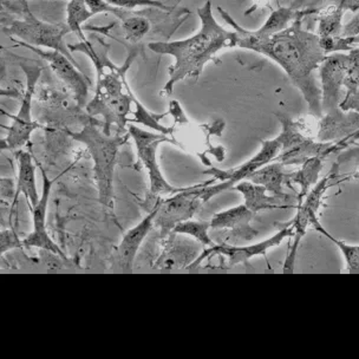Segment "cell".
I'll return each instance as SVG.
<instances>
[{
    "mask_svg": "<svg viewBox=\"0 0 359 359\" xmlns=\"http://www.w3.org/2000/svg\"><path fill=\"white\" fill-rule=\"evenodd\" d=\"M217 11L224 22L236 31L238 48L262 53L279 64L303 95L311 115L320 118L323 115L322 90L317 86L313 72L319 69L327 55L322 49L318 34L304 29L305 17L296 19L279 34L262 36L257 31L240 27L224 8H219Z\"/></svg>",
    "mask_w": 359,
    "mask_h": 359,
    "instance_id": "1",
    "label": "cell"
},
{
    "mask_svg": "<svg viewBox=\"0 0 359 359\" xmlns=\"http://www.w3.org/2000/svg\"><path fill=\"white\" fill-rule=\"evenodd\" d=\"M198 15L201 20V29L193 37L184 41H154L148 45L154 53L175 58L174 65L169 67V79L160 91L161 96L172 95L174 86L180 81L198 79L205 65L213 60L214 56L221 50L238 46L236 31H227L219 25L217 19L214 18L210 0H207L205 5L198 8Z\"/></svg>",
    "mask_w": 359,
    "mask_h": 359,
    "instance_id": "2",
    "label": "cell"
},
{
    "mask_svg": "<svg viewBox=\"0 0 359 359\" xmlns=\"http://www.w3.org/2000/svg\"><path fill=\"white\" fill-rule=\"evenodd\" d=\"M67 48L72 53H86L94 62L97 72L96 91L94 98L86 104V112L90 116L103 117L104 124L102 131L105 135H111L112 127L116 128V134L123 135L122 133L129 123L128 115L131 112V104H134L130 95L123 93L124 79H127V72L139 53V48L128 49L127 60L122 67H117L109 58V45L101 53L95 51L90 41L69 44Z\"/></svg>",
    "mask_w": 359,
    "mask_h": 359,
    "instance_id": "3",
    "label": "cell"
},
{
    "mask_svg": "<svg viewBox=\"0 0 359 359\" xmlns=\"http://www.w3.org/2000/svg\"><path fill=\"white\" fill-rule=\"evenodd\" d=\"M101 123V122H100ZM100 123H86L79 131H67L69 136L86 147L94 161V172L97 182L98 198L108 208L114 206V175L120 148L130 135H105L98 130Z\"/></svg>",
    "mask_w": 359,
    "mask_h": 359,
    "instance_id": "4",
    "label": "cell"
},
{
    "mask_svg": "<svg viewBox=\"0 0 359 359\" xmlns=\"http://www.w3.org/2000/svg\"><path fill=\"white\" fill-rule=\"evenodd\" d=\"M8 8L15 12V15H18L20 19H13L8 24L3 22V31L5 34L20 38V41L29 45L60 51L83 72L79 62L72 56L67 45L64 43V36L72 32L67 22L50 24L41 22L32 15L27 0H15V3L8 4Z\"/></svg>",
    "mask_w": 359,
    "mask_h": 359,
    "instance_id": "5",
    "label": "cell"
},
{
    "mask_svg": "<svg viewBox=\"0 0 359 359\" xmlns=\"http://www.w3.org/2000/svg\"><path fill=\"white\" fill-rule=\"evenodd\" d=\"M128 134L130 135L131 139L134 140L139 161L142 163L143 167L147 169L148 177H149V193L147 195L146 200L141 203L144 210L149 212L153 208L155 202L165 195H174L180 191L191 189L189 187H176L169 184L162 174L161 168L157 161V149L162 143L169 142L174 146H184L181 143L176 142L175 139L163 134L149 133L142 128L136 127L134 124H128Z\"/></svg>",
    "mask_w": 359,
    "mask_h": 359,
    "instance_id": "6",
    "label": "cell"
},
{
    "mask_svg": "<svg viewBox=\"0 0 359 359\" xmlns=\"http://www.w3.org/2000/svg\"><path fill=\"white\" fill-rule=\"evenodd\" d=\"M260 142H262V148L258 153L255 154V156L250 158L248 161L240 165L239 167L229 169V170L210 167V169L202 172V174H205V175L213 176L214 180H220V182L214 186L208 184L206 187L198 188L196 191H198V198H201L203 205L210 201L214 196H217L224 191H231L243 180L248 179L258 169L277 158L278 155L280 153V143L278 141L277 137L272 140H262Z\"/></svg>",
    "mask_w": 359,
    "mask_h": 359,
    "instance_id": "7",
    "label": "cell"
},
{
    "mask_svg": "<svg viewBox=\"0 0 359 359\" xmlns=\"http://www.w3.org/2000/svg\"><path fill=\"white\" fill-rule=\"evenodd\" d=\"M19 65L27 76V89L22 95V104L17 115H10L3 111L4 115L13 121L11 127L8 128V135L5 139L1 140V150H11L19 151L22 147L27 146L31 142V135L36 129L41 127V124L32 120L31 116V107L32 100L37 88L38 79L41 77L43 67L37 65H31L27 62H19Z\"/></svg>",
    "mask_w": 359,
    "mask_h": 359,
    "instance_id": "8",
    "label": "cell"
},
{
    "mask_svg": "<svg viewBox=\"0 0 359 359\" xmlns=\"http://www.w3.org/2000/svg\"><path fill=\"white\" fill-rule=\"evenodd\" d=\"M281 131L277 140L280 143V153L273 161L280 162L285 167L302 165L307 158L320 156L325 160L326 150L332 143L316 142L303 133V124L293 121L284 114H278Z\"/></svg>",
    "mask_w": 359,
    "mask_h": 359,
    "instance_id": "9",
    "label": "cell"
},
{
    "mask_svg": "<svg viewBox=\"0 0 359 359\" xmlns=\"http://www.w3.org/2000/svg\"><path fill=\"white\" fill-rule=\"evenodd\" d=\"M287 238H293V226L291 221L280 224V229L274 236L253 245L234 246L227 243H215L214 246L207 247L202 251L201 255H198V258L188 267V269H198V266L202 265L206 260H210V258L217 255L226 260V266L229 269L236 267L240 264L247 265L252 259L257 257H265L266 259V255L269 250L279 246Z\"/></svg>",
    "mask_w": 359,
    "mask_h": 359,
    "instance_id": "10",
    "label": "cell"
},
{
    "mask_svg": "<svg viewBox=\"0 0 359 359\" xmlns=\"http://www.w3.org/2000/svg\"><path fill=\"white\" fill-rule=\"evenodd\" d=\"M214 179L203 184H194L191 189L180 191L170 195L168 198H158L155 203L157 206L156 215L154 220V229L158 231V236L165 240L177 224L184 221L191 220L203 205L198 198V188L213 184Z\"/></svg>",
    "mask_w": 359,
    "mask_h": 359,
    "instance_id": "11",
    "label": "cell"
},
{
    "mask_svg": "<svg viewBox=\"0 0 359 359\" xmlns=\"http://www.w3.org/2000/svg\"><path fill=\"white\" fill-rule=\"evenodd\" d=\"M17 45L27 48V49L37 53L38 56L41 57L43 60H46L50 64V67L53 69L55 75L70 89L76 103L79 108H86V100L89 95L90 79L84 72H81L72 60H69L63 53L56 50H41L38 46L29 45L22 41H17Z\"/></svg>",
    "mask_w": 359,
    "mask_h": 359,
    "instance_id": "12",
    "label": "cell"
},
{
    "mask_svg": "<svg viewBox=\"0 0 359 359\" xmlns=\"http://www.w3.org/2000/svg\"><path fill=\"white\" fill-rule=\"evenodd\" d=\"M348 53H330L319 65V75L322 79L323 114L339 108L341 89L344 86L345 76L348 72Z\"/></svg>",
    "mask_w": 359,
    "mask_h": 359,
    "instance_id": "13",
    "label": "cell"
},
{
    "mask_svg": "<svg viewBox=\"0 0 359 359\" xmlns=\"http://www.w3.org/2000/svg\"><path fill=\"white\" fill-rule=\"evenodd\" d=\"M39 168L43 177L41 200L38 202L37 206L34 207V210H31L34 215V229L25 239L22 240V243L24 247H34V248H39L41 251L50 252L58 255L60 258L67 259V255H64L60 247L50 238L46 229V213L49 207L50 194H51L53 184L56 182L57 179H50L49 175L41 165Z\"/></svg>",
    "mask_w": 359,
    "mask_h": 359,
    "instance_id": "14",
    "label": "cell"
},
{
    "mask_svg": "<svg viewBox=\"0 0 359 359\" xmlns=\"http://www.w3.org/2000/svg\"><path fill=\"white\" fill-rule=\"evenodd\" d=\"M201 243L184 234L172 233L165 239L161 255L154 262V269H188L198 258Z\"/></svg>",
    "mask_w": 359,
    "mask_h": 359,
    "instance_id": "15",
    "label": "cell"
},
{
    "mask_svg": "<svg viewBox=\"0 0 359 359\" xmlns=\"http://www.w3.org/2000/svg\"><path fill=\"white\" fill-rule=\"evenodd\" d=\"M255 213L248 210L243 203L227 210L214 214L210 219V229L224 231L236 239L251 241L258 236L259 232L252 227Z\"/></svg>",
    "mask_w": 359,
    "mask_h": 359,
    "instance_id": "16",
    "label": "cell"
},
{
    "mask_svg": "<svg viewBox=\"0 0 359 359\" xmlns=\"http://www.w3.org/2000/svg\"><path fill=\"white\" fill-rule=\"evenodd\" d=\"M358 129L359 112L344 111L338 108L323 114L319 120L317 140L320 142H338Z\"/></svg>",
    "mask_w": 359,
    "mask_h": 359,
    "instance_id": "17",
    "label": "cell"
},
{
    "mask_svg": "<svg viewBox=\"0 0 359 359\" xmlns=\"http://www.w3.org/2000/svg\"><path fill=\"white\" fill-rule=\"evenodd\" d=\"M156 212L157 206L155 203L153 208L148 212V215L124 234L123 239L117 248V257H118L121 269L127 271L134 265L135 258L139 253L143 241L154 229V220H155Z\"/></svg>",
    "mask_w": 359,
    "mask_h": 359,
    "instance_id": "18",
    "label": "cell"
},
{
    "mask_svg": "<svg viewBox=\"0 0 359 359\" xmlns=\"http://www.w3.org/2000/svg\"><path fill=\"white\" fill-rule=\"evenodd\" d=\"M234 191H239L243 196V205L257 214L262 210H283V208H297V205H292L288 202L276 198L269 194L265 188L260 184H255L252 181H241L234 187Z\"/></svg>",
    "mask_w": 359,
    "mask_h": 359,
    "instance_id": "19",
    "label": "cell"
},
{
    "mask_svg": "<svg viewBox=\"0 0 359 359\" xmlns=\"http://www.w3.org/2000/svg\"><path fill=\"white\" fill-rule=\"evenodd\" d=\"M18 161V181H17V193H15V202L12 203V208H15L18 202L19 195L22 194L27 200L31 210L37 206L41 200L38 195L37 184H36V167L34 165V158L29 151L19 150L17 153Z\"/></svg>",
    "mask_w": 359,
    "mask_h": 359,
    "instance_id": "20",
    "label": "cell"
},
{
    "mask_svg": "<svg viewBox=\"0 0 359 359\" xmlns=\"http://www.w3.org/2000/svg\"><path fill=\"white\" fill-rule=\"evenodd\" d=\"M284 168L285 165L280 162H269L253 172L247 180L262 186L269 194L288 202L294 198L285 191V186H287V172H285Z\"/></svg>",
    "mask_w": 359,
    "mask_h": 359,
    "instance_id": "21",
    "label": "cell"
},
{
    "mask_svg": "<svg viewBox=\"0 0 359 359\" xmlns=\"http://www.w3.org/2000/svg\"><path fill=\"white\" fill-rule=\"evenodd\" d=\"M324 158L320 156H313L307 158L306 161L302 163V168L297 172H287V187L293 186L299 187V194L297 196V201L303 200L309 191L318 184L320 172L323 169Z\"/></svg>",
    "mask_w": 359,
    "mask_h": 359,
    "instance_id": "22",
    "label": "cell"
},
{
    "mask_svg": "<svg viewBox=\"0 0 359 359\" xmlns=\"http://www.w3.org/2000/svg\"><path fill=\"white\" fill-rule=\"evenodd\" d=\"M316 217H312L300 202H297L296 215L291 220L292 226H293V243H291L287 255H286V259H285V271H293L294 269L297 255H298V252H299L302 240H303L304 236L306 234L307 229L312 224V220L316 219Z\"/></svg>",
    "mask_w": 359,
    "mask_h": 359,
    "instance_id": "23",
    "label": "cell"
},
{
    "mask_svg": "<svg viewBox=\"0 0 359 359\" xmlns=\"http://www.w3.org/2000/svg\"><path fill=\"white\" fill-rule=\"evenodd\" d=\"M317 12L318 10H316V8L297 10L294 8H279L271 13L265 24L259 30H257V32L262 36L279 34L285 29H287L296 19L300 18V17H306V15L317 13Z\"/></svg>",
    "mask_w": 359,
    "mask_h": 359,
    "instance_id": "24",
    "label": "cell"
},
{
    "mask_svg": "<svg viewBox=\"0 0 359 359\" xmlns=\"http://www.w3.org/2000/svg\"><path fill=\"white\" fill-rule=\"evenodd\" d=\"M116 17L122 20L124 37L128 41H130L131 44H136L142 41L151 29V24L148 19L134 13L131 15L128 10L121 8Z\"/></svg>",
    "mask_w": 359,
    "mask_h": 359,
    "instance_id": "25",
    "label": "cell"
},
{
    "mask_svg": "<svg viewBox=\"0 0 359 359\" xmlns=\"http://www.w3.org/2000/svg\"><path fill=\"white\" fill-rule=\"evenodd\" d=\"M311 226L313 227L317 232L320 233L323 236H325L326 239L330 240L331 243L337 246V248L341 251L343 258H344L346 269L352 272H359V245H350L343 240L336 239L334 236H331L324 227L322 222L319 221L318 217H316L312 220Z\"/></svg>",
    "mask_w": 359,
    "mask_h": 359,
    "instance_id": "26",
    "label": "cell"
},
{
    "mask_svg": "<svg viewBox=\"0 0 359 359\" xmlns=\"http://www.w3.org/2000/svg\"><path fill=\"white\" fill-rule=\"evenodd\" d=\"M93 15V12L86 5V0H70L67 8V24L70 27L72 32H75L82 41L88 43L86 34H83L82 25L86 20H89Z\"/></svg>",
    "mask_w": 359,
    "mask_h": 359,
    "instance_id": "27",
    "label": "cell"
},
{
    "mask_svg": "<svg viewBox=\"0 0 359 359\" xmlns=\"http://www.w3.org/2000/svg\"><path fill=\"white\" fill-rule=\"evenodd\" d=\"M344 11L338 6H329L322 10L318 18V36L320 38L341 36L343 31L341 19Z\"/></svg>",
    "mask_w": 359,
    "mask_h": 359,
    "instance_id": "28",
    "label": "cell"
},
{
    "mask_svg": "<svg viewBox=\"0 0 359 359\" xmlns=\"http://www.w3.org/2000/svg\"><path fill=\"white\" fill-rule=\"evenodd\" d=\"M210 221L202 220H187L177 224L172 233L177 234H184V236H191L201 243L203 247L214 246L215 243L210 239Z\"/></svg>",
    "mask_w": 359,
    "mask_h": 359,
    "instance_id": "29",
    "label": "cell"
},
{
    "mask_svg": "<svg viewBox=\"0 0 359 359\" xmlns=\"http://www.w3.org/2000/svg\"><path fill=\"white\" fill-rule=\"evenodd\" d=\"M320 38V37H319ZM320 45L322 49L326 55L334 53H344L348 51L350 53L351 50L359 46V36L353 37V36H336V37H324L320 38Z\"/></svg>",
    "mask_w": 359,
    "mask_h": 359,
    "instance_id": "30",
    "label": "cell"
},
{
    "mask_svg": "<svg viewBox=\"0 0 359 359\" xmlns=\"http://www.w3.org/2000/svg\"><path fill=\"white\" fill-rule=\"evenodd\" d=\"M348 72L345 76L344 86L346 94L355 93L359 86V46L348 53Z\"/></svg>",
    "mask_w": 359,
    "mask_h": 359,
    "instance_id": "31",
    "label": "cell"
},
{
    "mask_svg": "<svg viewBox=\"0 0 359 359\" xmlns=\"http://www.w3.org/2000/svg\"><path fill=\"white\" fill-rule=\"evenodd\" d=\"M109 4L116 8H123L131 11L134 8L144 6V8H160L161 11H172V8H169L161 0H107Z\"/></svg>",
    "mask_w": 359,
    "mask_h": 359,
    "instance_id": "32",
    "label": "cell"
},
{
    "mask_svg": "<svg viewBox=\"0 0 359 359\" xmlns=\"http://www.w3.org/2000/svg\"><path fill=\"white\" fill-rule=\"evenodd\" d=\"M24 247L22 241L19 240L13 229H3L0 236V255H4L8 251Z\"/></svg>",
    "mask_w": 359,
    "mask_h": 359,
    "instance_id": "33",
    "label": "cell"
},
{
    "mask_svg": "<svg viewBox=\"0 0 359 359\" xmlns=\"http://www.w3.org/2000/svg\"><path fill=\"white\" fill-rule=\"evenodd\" d=\"M359 141V129L358 130H355L353 134L350 135L348 137H345V139L341 140V141H338V142H334L330 146L329 149L326 150L325 155L324 157H329L333 154L341 153V151H344L345 149H348L350 148V146H353L355 143L358 142Z\"/></svg>",
    "mask_w": 359,
    "mask_h": 359,
    "instance_id": "34",
    "label": "cell"
},
{
    "mask_svg": "<svg viewBox=\"0 0 359 359\" xmlns=\"http://www.w3.org/2000/svg\"><path fill=\"white\" fill-rule=\"evenodd\" d=\"M86 1L90 11L93 12L94 15L109 12V13L117 15V13L120 12V8L112 6L111 4H109L107 0H86Z\"/></svg>",
    "mask_w": 359,
    "mask_h": 359,
    "instance_id": "35",
    "label": "cell"
},
{
    "mask_svg": "<svg viewBox=\"0 0 359 359\" xmlns=\"http://www.w3.org/2000/svg\"><path fill=\"white\" fill-rule=\"evenodd\" d=\"M339 108L344 111L359 112V86L355 93L350 95H345L341 100Z\"/></svg>",
    "mask_w": 359,
    "mask_h": 359,
    "instance_id": "36",
    "label": "cell"
},
{
    "mask_svg": "<svg viewBox=\"0 0 359 359\" xmlns=\"http://www.w3.org/2000/svg\"><path fill=\"white\" fill-rule=\"evenodd\" d=\"M168 114H170L172 118H174V126H176V124L191 123L177 101H170V103H169Z\"/></svg>",
    "mask_w": 359,
    "mask_h": 359,
    "instance_id": "37",
    "label": "cell"
},
{
    "mask_svg": "<svg viewBox=\"0 0 359 359\" xmlns=\"http://www.w3.org/2000/svg\"><path fill=\"white\" fill-rule=\"evenodd\" d=\"M15 193H17V189H15L13 180L1 179V198H3V201L8 200L10 203H13L15 202Z\"/></svg>",
    "mask_w": 359,
    "mask_h": 359,
    "instance_id": "38",
    "label": "cell"
},
{
    "mask_svg": "<svg viewBox=\"0 0 359 359\" xmlns=\"http://www.w3.org/2000/svg\"><path fill=\"white\" fill-rule=\"evenodd\" d=\"M341 36H353L357 37L359 36V13L352 18V20L345 24L343 27V31H341Z\"/></svg>",
    "mask_w": 359,
    "mask_h": 359,
    "instance_id": "39",
    "label": "cell"
},
{
    "mask_svg": "<svg viewBox=\"0 0 359 359\" xmlns=\"http://www.w3.org/2000/svg\"><path fill=\"white\" fill-rule=\"evenodd\" d=\"M359 142V141H358ZM359 158V144L353 147L351 149H348V151H344V153H341L338 158H337V163L341 165L343 163H346V162L353 161V160H358Z\"/></svg>",
    "mask_w": 359,
    "mask_h": 359,
    "instance_id": "40",
    "label": "cell"
},
{
    "mask_svg": "<svg viewBox=\"0 0 359 359\" xmlns=\"http://www.w3.org/2000/svg\"><path fill=\"white\" fill-rule=\"evenodd\" d=\"M338 8H341L343 11H359V0H338Z\"/></svg>",
    "mask_w": 359,
    "mask_h": 359,
    "instance_id": "41",
    "label": "cell"
}]
</instances>
